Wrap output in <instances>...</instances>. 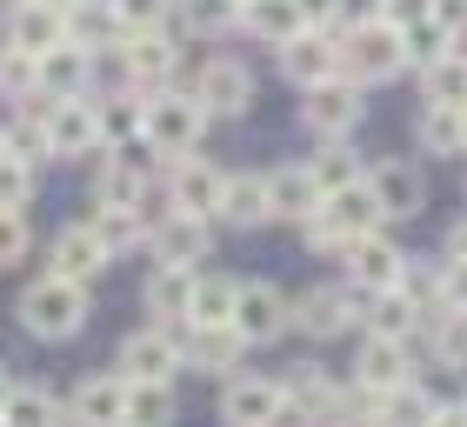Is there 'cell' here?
I'll use <instances>...</instances> for the list:
<instances>
[{"mask_svg": "<svg viewBox=\"0 0 467 427\" xmlns=\"http://www.w3.org/2000/svg\"><path fill=\"white\" fill-rule=\"evenodd\" d=\"M400 40H408V60H420V68H428V60H441L448 54V27H441L434 14H420V20H408V27H400Z\"/></svg>", "mask_w": 467, "mask_h": 427, "instance_id": "obj_38", "label": "cell"}, {"mask_svg": "<svg viewBox=\"0 0 467 427\" xmlns=\"http://www.w3.org/2000/svg\"><path fill=\"white\" fill-rule=\"evenodd\" d=\"M348 274H354L360 294H388V287H400V274H408V254L374 227V234H360V241H348Z\"/></svg>", "mask_w": 467, "mask_h": 427, "instance_id": "obj_9", "label": "cell"}, {"mask_svg": "<svg viewBox=\"0 0 467 427\" xmlns=\"http://www.w3.org/2000/svg\"><path fill=\"white\" fill-rule=\"evenodd\" d=\"M408 328H414V301L400 287H388V294H374V314H368V334H388V340H408Z\"/></svg>", "mask_w": 467, "mask_h": 427, "instance_id": "obj_36", "label": "cell"}, {"mask_svg": "<svg viewBox=\"0 0 467 427\" xmlns=\"http://www.w3.org/2000/svg\"><path fill=\"white\" fill-rule=\"evenodd\" d=\"M0 421L7 427H60V408H54L47 388H14L7 408H0Z\"/></svg>", "mask_w": 467, "mask_h": 427, "instance_id": "obj_33", "label": "cell"}, {"mask_svg": "<svg viewBox=\"0 0 467 427\" xmlns=\"http://www.w3.org/2000/svg\"><path fill=\"white\" fill-rule=\"evenodd\" d=\"M360 388L368 394H388V388H400V380H408V348H400V340H388V334H368L360 340Z\"/></svg>", "mask_w": 467, "mask_h": 427, "instance_id": "obj_22", "label": "cell"}, {"mask_svg": "<svg viewBox=\"0 0 467 427\" xmlns=\"http://www.w3.org/2000/svg\"><path fill=\"white\" fill-rule=\"evenodd\" d=\"M307 174H314V187H321V194H334V187L360 181V167H354V154H348L341 141H327V154H314V161H307Z\"/></svg>", "mask_w": 467, "mask_h": 427, "instance_id": "obj_39", "label": "cell"}, {"mask_svg": "<svg viewBox=\"0 0 467 427\" xmlns=\"http://www.w3.org/2000/svg\"><path fill=\"white\" fill-rule=\"evenodd\" d=\"M194 94H201V107L207 114H247V100H254V74L241 68V60H207L201 68V80H194Z\"/></svg>", "mask_w": 467, "mask_h": 427, "instance_id": "obj_13", "label": "cell"}, {"mask_svg": "<svg viewBox=\"0 0 467 427\" xmlns=\"http://www.w3.org/2000/svg\"><path fill=\"white\" fill-rule=\"evenodd\" d=\"M434 20L448 34H467V0H434Z\"/></svg>", "mask_w": 467, "mask_h": 427, "instance_id": "obj_47", "label": "cell"}, {"mask_svg": "<svg viewBox=\"0 0 467 427\" xmlns=\"http://www.w3.org/2000/svg\"><path fill=\"white\" fill-rule=\"evenodd\" d=\"M201 127H207L201 94H147V141L161 154H187L201 141Z\"/></svg>", "mask_w": 467, "mask_h": 427, "instance_id": "obj_6", "label": "cell"}, {"mask_svg": "<svg viewBox=\"0 0 467 427\" xmlns=\"http://www.w3.org/2000/svg\"><path fill=\"white\" fill-rule=\"evenodd\" d=\"M434 354H441V368H461L467 374V314H441L434 320Z\"/></svg>", "mask_w": 467, "mask_h": 427, "instance_id": "obj_41", "label": "cell"}, {"mask_svg": "<svg viewBox=\"0 0 467 427\" xmlns=\"http://www.w3.org/2000/svg\"><path fill=\"white\" fill-rule=\"evenodd\" d=\"M368 187H374V201H380L388 221H414L420 201H428V181H420L414 161H380L374 174H368Z\"/></svg>", "mask_w": 467, "mask_h": 427, "instance_id": "obj_12", "label": "cell"}, {"mask_svg": "<svg viewBox=\"0 0 467 427\" xmlns=\"http://www.w3.org/2000/svg\"><path fill=\"white\" fill-rule=\"evenodd\" d=\"M461 120H467V107H461Z\"/></svg>", "mask_w": 467, "mask_h": 427, "instance_id": "obj_51", "label": "cell"}, {"mask_svg": "<svg viewBox=\"0 0 467 427\" xmlns=\"http://www.w3.org/2000/svg\"><path fill=\"white\" fill-rule=\"evenodd\" d=\"M20 261H27V221H20V207H0V267Z\"/></svg>", "mask_w": 467, "mask_h": 427, "instance_id": "obj_44", "label": "cell"}, {"mask_svg": "<svg viewBox=\"0 0 467 427\" xmlns=\"http://www.w3.org/2000/svg\"><path fill=\"white\" fill-rule=\"evenodd\" d=\"M301 127H307V134H321V141H348L360 127V80H348V74L314 80L307 100H301Z\"/></svg>", "mask_w": 467, "mask_h": 427, "instance_id": "obj_4", "label": "cell"}, {"mask_svg": "<svg viewBox=\"0 0 467 427\" xmlns=\"http://www.w3.org/2000/svg\"><path fill=\"white\" fill-rule=\"evenodd\" d=\"M34 161L14 154V147H0V207H27L34 201Z\"/></svg>", "mask_w": 467, "mask_h": 427, "instance_id": "obj_37", "label": "cell"}, {"mask_svg": "<svg viewBox=\"0 0 467 427\" xmlns=\"http://www.w3.org/2000/svg\"><path fill=\"white\" fill-rule=\"evenodd\" d=\"M301 14H307V27H327V20L341 14V0H301Z\"/></svg>", "mask_w": 467, "mask_h": 427, "instance_id": "obj_48", "label": "cell"}, {"mask_svg": "<svg viewBox=\"0 0 467 427\" xmlns=\"http://www.w3.org/2000/svg\"><path fill=\"white\" fill-rule=\"evenodd\" d=\"M181 360H187V354H181L174 334L140 328V334H127V348H120V374H127V380H174Z\"/></svg>", "mask_w": 467, "mask_h": 427, "instance_id": "obj_10", "label": "cell"}, {"mask_svg": "<svg viewBox=\"0 0 467 427\" xmlns=\"http://www.w3.org/2000/svg\"><path fill=\"white\" fill-rule=\"evenodd\" d=\"M241 328H194V348H187V360H201L207 374H221V368H234L241 360Z\"/></svg>", "mask_w": 467, "mask_h": 427, "instance_id": "obj_32", "label": "cell"}, {"mask_svg": "<svg viewBox=\"0 0 467 427\" xmlns=\"http://www.w3.org/2000/svg\"><path fill=\"white\" fill-rule=\"evenodd\" d=\"M221 414H227V427H281L287 421V380H261V374L227 380Z\"/></svg>", "mask_w": 467, "mask_h": 427, "instance_id": "obj_7", "label": "cell"}, {"mask_svg": "<svg viewBox=\"0 0 467 427\" xmlns=\"http://www.w3.org/2000/svg\"><path fill=\"white\" fill-rule=\"evenodd\" d=\"M0 147H7V127H0Z\"/></svg>", "mask_w": 467, "mask_h": 427, "instance_id": "obj_50", "label": "cell"}, {"mask_svg": "<svg viewBox=\"0 0 467 427\" xmlns=\"http://www.w3.org/2000/svg\"><path fill=\"white\" fill-rule=\"evenodd\" d=\"M147 134V100H108L100 107V147H127Z\"/></svg>", "mask_w": 467, "mask_h": 427, "instance_id": "obj_34", "label": "cell"}, {"mask_svg": "<svg viewBox=\"0 0 467 427\" xmlns=\"http://www.w3.org/2000/svg\"><path fill=\"white\" fill-rule=\"evenodd\" d=\"M0 427H7V421H0Z\"/></svg>", "mask_w": 467, "mask_h": 427, "instance_id": "obj_53", "label": "cell"}, {"mask_svg": "<svg viewBox=\"0 0 467 427\" xmlns=\"http://www.w3.org/2000/svg\"><path fill=\"white\" fill-rule=\"evenodd\" d=\"M94 234H100L108 254L140 247V207H94Z\"/></svg>", "mask_w": 467, "mask_h": 427, "instance_id": "obj_35", "label": "cell"}, {"mask_svg": "<svg viewBox=\"0 0 467 427\" xmlns=\"http://www.w3.org/2000/svg\"><path fill=\"white\" fill-rule=\"evenodd\" d=\"M114 20H120V34H134V27H161L167 14H174V0H108Z\"/></svg>", "mask_w": 467, "mask_h": 427, "instance_id": "obj_43", "label": "cell"}, {"mask_svg": "<svg viewBox=\"0 0 467 427\" xmlns=\"http://www.w3.org/2000/svg\"><path fill=\"white\" fill-rule=\"evenodd\" d=\"M0 88H7L14 100H27L40 88V68H34V54H20V47H0Z\"/></svg>", "mask_w": 467, "mask_h": 427, "instance_id": "obj_42", "label": "cell"}, {"mask_svg": "<svg viewBox=\"0 0 467 427\" xmlns=\"http://www.w3.org/2000/svg\"><path fill=\"white\" fill-rule=\"evenodd\" d=\"M47 154H60V161L100 154V107H94L88 94L54 100V120H47Z\"/></svg>", "mask_w": 467, "mask_h": 427, "instance_id": "obj_8", "label": "cell"}, {"mask_svg": "<svg viewBox=\"0 0 467 427\" xmlns=\"http://www.w3.org/2000/svg\"><path fill=\"white\" fill-rule=\"evenodd\" d=\"M47 261H54V274H67V281H80V287H88L94 274L114 261V254L100 247V234H94V221H88V227H60V234H54V254H47Z\"/></svg>", "mask_w": 467, "mask_h": 427, "instance_id": "obj_15", "label": "cell"}, {"mask_svg": "<svg viewBox=\"0 0 467 427\" xmlns=\"http://www.w3.org/2000/svg\"><path fill=\"white\" fill-rule=\"evenodd\" d=\"M120 68H127L134 88H161V80L174 74V47L161 40V27H134L127 47H120Z\"/></svg>", "mask_w": 467, "mask_h": 427, "instance_id": "obj_19", "label": "cell"}, {"mask_svg": "<svg viewBox=\"0 0 467 427\" xmlns=\"http://www.w3.org/2000/svg\"><path fill=\"white\" fill-rule=\"evenodd\" d=\"M67 40V7H47V0H20L14 7V47L20 54H47V47H60Z\"/></svg>", "mask_w": 467, "mask_h": 427, "instance_id": "obj_16", "label": "cell"}, {"mask_svg": "<svg viewBox=\"0 0 467 427\" xmlns=\"http://www.w3.org/2000/svg\"><path fill=\"white\" fill-rule=\"evenodd\" d=\"M428 427H467V401H448V408H434Z\"/></svg>", "mask_w": 467, "mask_h": 427, "instance_id": "obj_49", "label": "cell"}, {"mask_svg": "<svg viewBox=\"0 0 467 427\" xmlns=\"http://www.w3.org/2000/svg\"><path fill=\"white\" fill-rule=\"evenodd\" d=\"M147 314H161V320H187V307H194V267H174V261H161L154 267V281H147Z\"/></svg>", "mask_w": 467, "mask_h": 427, "instance_id": "obj_23", "label": "cell"}, {"mask_svg": "<svg viewBox=\"0 0 467 427\" xmlns=\"http://www.w3.org/2000/svg\"><path fill=\"white\" fill-rule=\"evenodd\" d=\"M241 7H247V0H241Z\"/></svg>", "mask_w": 467, "mask_h": 427, "instance_id": "obj_52", "label": "cell"}, {"mask_svg": "<svg viewBox=\"0 0 467 427\" xmlns=\"http://www.w3.org/2000/svg\"><path fill=\"white\" fill-rule=\"evenodd\" d=\"M80 320H88V287L67 281V274H54V267L20 294V328L34 340H74Z\"/></svg>", "mask_w": 467, "mask_h": 427, "instance_id": "obj_2", "label": "cell"}, {"mask_svg": "<svg viewBox=\"0 0 467 427\" xmlns=\"http://www.w3.org/2000/svg\"><path fill=\"white\" fill-rule=\"evenodd\" d=\"M154 254L161 261H174V267H194L207 261V221L201 214H167V221H154Z\"/></svg>", "mask_w": 467, "mask_h": 427, "instance_id": "obj_21", "label": "cell"}, {"mask_svg": "<svg viewBox=\"0 0 467 427\" xmlns=\"http://www.w3.org/2000/svg\"><path fill=\"white\" fill-rule=\"evenodd\" d=\"M441 294H448V307L467 314V254H454V261H448V274H441Z\"/></svg>", "mask_w": 467, "mask_h": 427, "instance_id": "obj_45", "label": "cell"}, {"mask_svg": "<svg viewBox=\"0 0 467 427\" xmlns=\"http://www.w3.org/2000/svg\"><path fill=\"white\" fill-rule=\"evenodd\" d=\"M74 421L80 427H127V374L80 380L74 388Z\"/></svg>", "mask_w": 467, "mask_h": 427, "instance_id": "obj_20", "label": "cell"}, {"mask_svg": "<svg viewBox=\"0 0 467 427\" xmlns=\"http://www.w3.org/2000/svg\"><path fill=\"white\" fill-rule=\"evenodd\" d=\"M34 68H40V88L60 94V100L88 88V47H80V40H60V47H47Z\"/></svg>", "mask_w": 467, "mask_h": 427, "instance_id": "obj_24", "label": "cell"}, {"mask_svg": "<svg viewBox=\"0 0 467 427\" xmlns=\"http://www.w3.org/2000/svg\"><path fill=\"white\" fill-rule=\"evenodd\" d=\"M234 328H241L247 348H267L294 328V301L274 281H241V301H234Z\"/></svg>", "mask_w": 467, "mask_h": 427, "instance_id": "obj_5", "label": "cell"}, {"mask_svg": "<svg viewBox=\"0 0 467 427\" xmlns=\"http://www.w3.org/2000/svg\"><path fill=\"white\" fill-rule=\"evenodd\" d=\"M414 141L428 147V154H467V120H461V107H420V120H414Z\"/></svg>", "mask_w": 467, "mask_h": 427, "instance_id": "obj_27", "label": "cell"}, {"mask_svg": "<svg viewBox=\"0 0 467 427\" xmlns=\"http://www.w3.org/2000/svg\"><path fill=\"white\" fill-rule=\"evenodd\" d=\"M420 74H428V100L434 107H467V54H441Z\"/></svg>", "mask_w": 467, "mask_h": 427, "instance_id": "obj_31", "label": "cell"}, {"mask_svg": "<svg viewBox=\"0 0 467 427\" xmlns=\"http://www.w3.org/2000/svg\"><path fill=\"white\" fill-rule=\"evenodd\" d=\"M234 301H241V281L194 274V307H187V320H194V328H234Z\"/></svg>", "mask_w": 467, "mask_h": 427, "instance_id": "obj_25", "label": "cell"}, {"mask_svg": "<svg viewBox=\"0 0 467 427\" xmlns=\"http://www.w3.org/2000/svg\"><path fill=\"white\" fill-rule=\"evenodd\" d=\"M221 221H234V227H261V221H274V207H267V174H227Z\"/></svg>", "mask_w": 467, "mask_h": 427, "instance_id": "obj_26", "label": "cell"}, {"mask_svg": "<svg viewBox=\"0 0 467 427\" xmlns=\"http://www.w3.org/2000/svg\"><path fill=\"white\" fill-rule=\"evenodd\" d=\"M267 207H274V221H294V227L321 207V187H314L307 161L301 167H274V174H267Z\"/></svg>", "mask_w": 467, "mask_h": 427, "instance_id": "obj_18", "label": "cell"}, {"mask_svg": "<svg viewBox=\"0 0 467 427\" xmlns=\"http://www.w3.org/2000/svg\"><path fill=\"white\" fill-rule=\"evenodd\" d=\"M281 74L294 80V88H314V80L341 74V47H334L321 27H301L294 40H281Z\"/></svg>", "mask_w": 467, "mask_h": 427, "instance_id": "obj_11", "label": "cell"}, {"mask_svg": "<svg viewBox=\"0 0 467 427\" xmlns=\"http://www.w3.org/2000/svg\"><path fill=\"white\" fill-rule=\"evenodd\" d=\"M127 427H174L167 380H127Z\"/></svg>", "mask_w": 467, "mask_h": 427, "instance_id": "obj_29", "label": "cell"}, {"mask_svg": "<svg viewBox=\"0 0 467 427\" xmlns=\"http://www.w3.org/2000/svg\"><path fill=\"white\" fill-rule=\"evenodd\" d=\"M380 221H388V214H380L374 187H368V181H348V187H334V194H321V207L301 221V241H307V247H341V254H348V241L374 234Z\"/></svg>", "mask_w": 467, "mask_h": 427, "instance_id": "obj_1", "label": "cell"}, {"mask_svg": "<svg viewBox=\"0 0 467 427\" xmlns=\"http://www.w3.org/2000/svg\"><path fill=\"white\" fill-rule=\"evenodd\" d=\"M341 68H348V80H394L408 68V40H400L394 20H360L341 47Z\"/></svg>", "mask_w": 467, "mask_h": 427, "instance_id": "obj_3", "label": "cell"}, {"mask_svg": "<svg viewBox=\"0 0 467 427\" xmlns=\"http://www.w3.org/2000/svg\"><path fill=\"white\" fill-rule=\"evenodd\" d=\"M181 20L194 34H227L241 20V0H181Z\"/></svg>", "mask_w": 467, "mask_h": 427, "instance_id": "obj_40", "label": "cell"}, {"mask_svg": "<svg viewBox=\"0 0 467 427\" xmlns=\"http://www.w3.org/2000/svg\"><path fill=\"white\" fill-rule=\"evenodd\" d=\"M394 20V27H408V20H420V14H434V0H388V7H380Z\"/></svg>", "mask_w": 467, "mask_h": 427, "instance_id": "obj_46", "label": "cell"}, {"mask_svg": "<svg viewBox=\"0 0 467 427\" xmlns=\"http://www.w3.org/2000/svg\"><path fill=\"white\" fill-rule=\"evenodd\" d=\"M428 414H434V401L414 388V380H400V388H388L374 401V421L380 427H428Z\"/></svg>", "mask_w": 467, "mask_h": 427, "instance_id": "obj_30", "label": "cell"}, {"mask_svg": "<svg viewBox=\"0 0 467 427\" xmlns=\"http://www.w3.org/2000/svg\"><path fill=\"white\" fill-rule=\"evenodd\" d=\"M348 320H354V294L348 287H307L301 301H294V328H301L307 340L348 334Z\"/></svg>", "mask_w": 467, "mask_h": 427, "instance_id": "obj_14", "label": "cell"}, {"mask_svg": "<svg viewBox=\"0 0 467 427\" xmlns=\"http://www.w3.org/2000/svg\"><path fill=\"white\" fill-rule=\"evenodd\" d=\"M221 194H227V174L214 161H181L174 167V207L181 214H201L207 221V214H221Z\"/></svg>", "mask_w": 467, "mask_h": 427, "instance_id": "obj_17", "label": "cell"}, {"mask_svg": "<svg viewBox=\"0 0 467 427\" xmlns=\"http://www.w3.org/2000/svg\"><path fill=\"white\" fill-rule=\"evenodd\" d=\"M241 20H247V27L261 34V40H274V47H281V40H294V34L307 27L301 0H247V7H241Z\"/></svg>", "mask_w": 467, "mask_h": 427, "instance_id": "obj_28", "label": "cell"}]
</instances>
